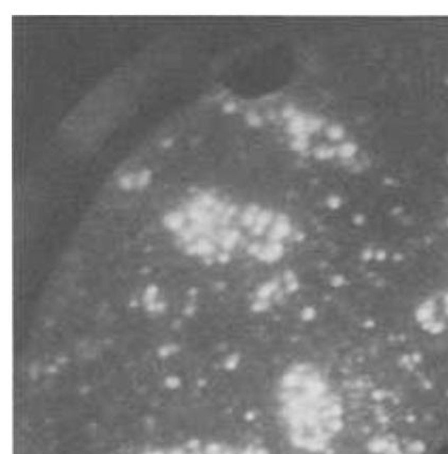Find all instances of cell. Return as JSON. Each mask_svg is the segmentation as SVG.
Returning <instances> with one entry per match:
<instances>
[{
    "label": "cell",
    "mask_w": 448,
    "mask_h": 454,
    "mask_svg": "<svg viewBox=\"0 0 448 454\" xmlns=\"http://www.w3.org/2000/svg\"><path fill=\"white\" fill-rule=\"evenodd\" d=\"M150 176H151V174H150L149 171H147V169L142 171L140 176H139V179H138V184L139 185L147 184L148 181H149V179H150Z\"/></svg>",
    "instance_id": "obj_2"
},
{
    "label": "cell",
    "mask_w": 448,
    "mask_h": 454,
    "mask_svg": "<svg viewBox=\"0 0 448 454\" xmlns=\"http://www.w3.org/2000/svg\"><path fill=\"white\" fill-rule=\"evenodd\" d=\"M274 402L284 435L295 450L325 452L343 431V403L318 364L298 361L287 366L277 379Z\"/></svg>",
    "instance_id": "obj_1"
},
{
    "label": "cell",
    "mask_w": 448,
    "mask_h": 454,
    "mask_svg": "<svg viewBox=\"0 0 448 454\" xmlns=\"http://www.w3.org/2000/svg\"><path fill=\"white\" fill-rule=\"evenodd\" d=\"M236 109V106L234 103H227L224 105V111L227 113H231Z\"/></svg>",
    "instance_id": "obj_3"
}]
</instances>
